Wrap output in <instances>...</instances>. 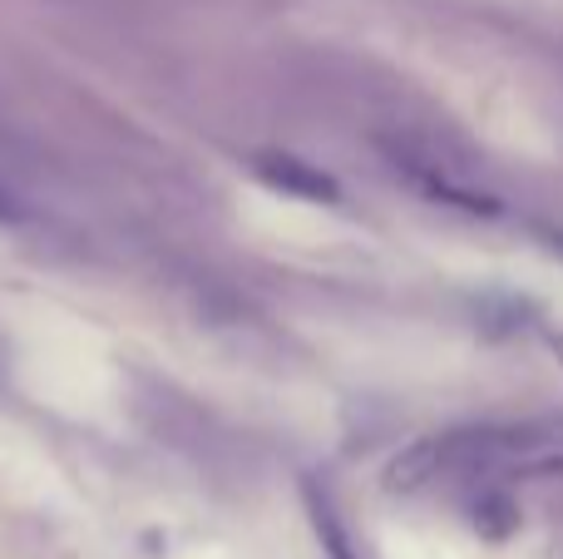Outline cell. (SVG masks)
<instances>
[{"mask_svg": "<svg viewBox=\"0 0 563 559\" xmlns=\"http://www.w3.org/2000/svg\"><path fill=\"white\" fill-rule=\"evenodd\" d=\"M253 174L263 178L267 188L287 198H307V204H341V184L327 174L321 164H307L297 154H257Z\"/></svg>", "mask_w": 563, "mask_h": 559, "instance_id": "7a4b0ae2", "label": "cell"}, {"mask_svg": "<svg viewBox=\"0 0 563 559\" xmlns=\"http://www.w3.org/2000/svg\"><path fill=\"white\" fill-rule=\"evenodd\" d=\"M301 495H307V515H311V530H317V540L327 545V555L331 559H361V550L351 545V535H346V525H341V515H336V505H331V495L327 491H317V485H301Z\"/></svg>", "mask_w": 563, "mask_h": 559, "instance_id": "277c9868", "label": "cell"}, {"mask_svg": "<svg viewBox=\"0 0 563 559\" xmlns=\"http://www.w3.org/2000/svg\"><path fill=\"white\" fill-rule=\"evenodd\" d=\"M479 451H485L479 441H460V436H420V441H410L406 451L386 465V485L390 491H420V485L435 481L450 461H465V456L475 461Z\"/></svg>", "mask_w": 563, "mask_h": 559, "instance_id": "6da1fadb", "label": "cell"}, {"mask_svg": "<svg viewBox=\"0 0 563 559\" xmlns=\"http://www.w3.org/2000/svg\"><path fill=\"white\" fill-rule=\"evenodd\" d=\"M20 223H30V204L10 184H0V228H20Z\"/></svg>", "mask_w": 563, "mask_h": 559, "instance_id": "8992f818", "label": "cell"}, {"mask_svg": "<svg viewBox=\"0 0 563 559\" xmlns=\"http://www.w3.org/2000/svg\"><path fill=\"white\" fill-rule=\"evenodd\" d=\"M390 158H396V174H406L410 184H416L426 198H435V204L465 208V213H485V218H495V213H499V198H495V194H475V188H470V184H460V178H450L445 168L426 164V158L406 154V149H390Z\"/></svg>", "mask_w": 563, "mask_h": 559, "instance_id": "3957f363", "label": "cell"}, {"mask_svg": "<svg viewBox=\"0 0 563 559\" xmlns=\"http://www.w3.org/2000/svg\"><path fill=\"white\" fill-rule=\"evenodd\" d=\"M559 243H563V238H559Z\"/></svg>", "mask_w": 563, "mask_h": 559, "instance_id": "52a82bcc", "label": "cell"}, {"mask_svg": "<svg viewBox=\"0 0 563 559\" xmlns=\"http://www.w3.org/2000/svg\"><path fill=\"white\" fill-rule=\"evenodd\" d=\"M515 520H519V511L505 501V495H479V505H475V530H485V535H495V540H505V535L515 530Z\"/></svg>", "mask_w": 563, "mask_h": 559, "instance_id": "5b68a950", "label": "cell"}]
</instances>
